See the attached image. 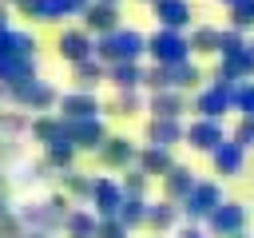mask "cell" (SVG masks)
Masks as SVG:
<instances>
[{
  "label": "cell",
  "mask_w": 254,
  "mask_h": 238,
  "mask_svg": "<svg viewBox=\"0 0 254 238\" xmlns=\"http://www.w3.org/2000/svg\"><path fill=\"white\" fill-rule=\"evenodd\" d=\"M218 202H222V190L214 182H194V190L183 198V210H187V218H210V210Z\"/></svg>",
  "instance_id": "cell-8"
},
{
  "label": "cell",
  "mask_w": 254,
  "mask_h": 238,
  "mask_svg": "<svg viewBox=\"0 0 254 238\" xmlns=\"http://www.w3.org/2000/svg\"><path fill=\"white\" fill-rule=\"evenodd\" d=\"M0 131H4V115H0Z\"/></svg>",
  "instance_id": "cell-37"
},
{
  "label": "cell",
  "mask_w": 254,
  "mask_h": 238,
  "mask_svg": "<svg viewBox=\"0 0 254 238\" xmlns=\"http://www.w3.org/2000/svg\"><path fill=\"white\" fill-rule=\"evenodd\" d=\"M190 48H194V52H218V48H222V36H218L214 28H198L194 40H190Z\"/></svg>",
  "instance_id": "cell-26"
},
{
  "label": "cell",
  "mask_w": 254,
  "mask_h": 238,
  "mask_svg": "<svg viewBox=\"0 0 254 238\" xmlns=\"http://www.w3.org/2000/svg\"><path fill=\"white\" fill-rule=\"evenodd\" d=\"M242 226H246L242 202H218L210 210V218H206V230L218 234V238H234V234H242Z\"/></svg>",
  "instance_id": "cell-5"
},
{
  "label": "cell",
  "mask_w": 254,
  "mask_h": 238,
  "mask_svg": "<svg viewBox=\"0 0 254 238\" xmlns=\"http://www.w3.org/2000/svg\"><path fill=\"white\" fill-rule=\"evenodd\" d=\"M111 79L123 87V91H131V87H139V79H143V71L135 67V60H127V63H111Z\"/></svg>",
  "instance_id": "cell-22"
},
{
  "label": "cell",
  "mask_w": 254,
  "mask_h": 238,
  "mask_svg": "<svg viewBox=\"0 0 254 238\" xmlns=\"http://www.w3.org/2000/svg\"><path fill=\"white\" fill-rule=\"evenodd\" d=\"M28 222L20 218V210H4L0 214V238H24L28 230H24Z\"/></svg>",
  "instance_id": "cell-24"
},
{
  "label": "cell",
  "mask_w": 254,
  "mask_h": 238,
  "mask_svg": "<svg viewBox=\"0 0 254 238\" xmlns=\"http://www.w3.org/2000/svg\"><path fill=\"white\" fill-rule=\"evenodd\" d=\"M99 159H103L107 167H127V163L135 159V147H131L127 139H119V135H115V139H107V143L99 147Z\"/></svg>",
  "instance_id": "cell-18"
},
{
  "label": "cell",
  "mask_w": 254,
  "mask_h": 238,
  "mask_svg": "<svg viewBox=\"0 0 254 238\" xmlns=\"http://www.w3.org/2000/svg\"><path fill=\"white\" fill-rule=\"evenodd\" d=\"M48 4H52V20H60V16H75V12L87 8V0H48Z\"/></svg>",
  "instance_id": "cell-31"
},
{
  "label": "cell",
  "mask_w": 254,
  "mask_h": 238,
  "mask_svg": "<svg viewBox=\"0 0 254 238\" xmlns=\"http://www.w3.org/2000/svg\"><path fill=\"white\" fill-rule=\"evenodd\" d=\"M250 52H254V40H250Z\"/></svg>",
  "instance_id": "cell-38"
},
{
  "label": "cell",
  "mask_w": 254,
  "mask_h": 238,
  "mask_svg": "<svg viewBox=\"0 0 254 238\" xmlns=\"http://www.w3.org/2000/svg\"><path fill=\"white\" fill-rule=\"evenodd\" d=\"M64 230H67L71 238H95V230H99V218H95V210H67V218H64Z\"/></svg>",
  "instance_id": "cell-16"
},
{
  "label": "cell",
  "mask_w": 254,
  "mask_h": 238,
  "mask_svg": "<svg viewBox=\"0 0 254 238\" xmlns=\"http://www.w3.org/2000/svg\"><path fill=\"white\" fill-rule=\"evenodd\" d=\"M60 111H64V119H87V115L99 111V99L91 91H75V95H64L60 99Z\"/></svg>",
  "instance_id": "cell-13"
},
{
  "label": "cell",
  "mask_w": 254,
  "mask_h": 238,
  "mask_svg": "<svg viewBox=\"0 0 254 238\" xmlns=\"http://www.w3.org/2000/svg\"><path fill=\"white\" fill-rule=\"evenodd\" d=\"M8 91V99L12 103H20V107H32V111H48L52 103H56V91L44 83V79H20V83H8L4 87Z\"/></svg>",
  "instance_id": "cell-3"
},
{
  "label": "cell",
  "mask_w": 254,
  "mask_h": 238,
  "mask_svg": "<svg viewBox=\"0 0 254 238\" xmlns=\"http://www.w3.org/2000/svg\"><path fill=\"white\" fill-rule=\"evenodd\" d=\"M242 151H246L242 143H218V147L210 151L218 175H238V171H242Z\"/></svg>",
  "instance_id": "cell-15"
},
{
  "label": "cell",
  "mask_w": 254,
  "mask_h": 238,
  "mask_svg": "<svg viewBox=\"0 0 254 238\" xmlns=\"http://www.w3.org/2000/svg\"><path fill=\"white\" fill-rule=\"evenodd\" d=\"M0 190H4V175H0Z\"/></svg>",
  "instance_id": "cell-36"
},
{
  "label": "cell",
  "mask_w": 254,
  "mask_h": 238,
  "mask_svg": "<svg viewBox=\"0 0 254 238\" xmlns=\"http://www.w3.org/2000/svg\"><path fill=\"white\" fill-rule=\"evenodd\" d=\"M234 28H254V0H234Z\"/></svg>",
  "instance_id": "cell-28"
},
{
  "label": "cell",
  "mask_w": 254,
  "mask_h": 238,
  "mask_svg": "<svg viewBox=\"0 0 254 238\" xmlns=\"http://www.w3.org/2000/svg\"><path fill=\"white\" fill-rule=\"evenodd\" d=\"M83 28H87V32H111V28H119V12H115V4H107V0L91 4L87 16H83Z\"/></svg>",
  "instance_id": "cell-12"
},
{
  "label": "cell",
  "mask_w": 254,
  "mask_h": 238,
  "mask_svg": "<svg viewBox=\"0 0 254 238\" xmlns=\"http://www.w3.org/2000/svg\"><path fill=\"white\" fill-rule=\"evenodd\" d=\"M163 178H167V198H187L194 190V175L187 167H171Z\"/></svg>",
  "instance_id": "cell-19"
},
{
  "label": "cell",
  "mask_w": 254,
  "mask_h": 238,
  "mask_svg": "<svg viewBox=\"0 0 254 238\" xmlns=\"http://www.w3.org/2000/svg\"><path fill=\"white\" fill-rule=\"evenodd\" d=\"M56 48H60V56H64L67 63H79V60H87V56L95 52V40H91L87 28H67V32H60Z\"/></svg>",
  "instance_id": "cell-6"
},
{
  "label": "cell",
  "mask_w": 254,
  "mask_h": 238,
  "mask_svg": "<svg viewBox=\"0 0 254 238\" xmlns=\"http://www.w3.org/2000/svg\"><path fill=\"white\" fill-rule=\"evenodd\" d=\"M36 75V36L4 28L0 32V83H20Z\"/></svg>",
  "instance_id": "cell-1"
},
{
  "label": "cell",
  "mask_w": 254,
  "mask_h": 238,
  "mask_svg": "<svg viewBox=\"0 0 254 238\" xmlns=\"http://www.w3.org/2000/svg\"><path fill=\"white\" fill-rule=\"evenodd\" d=\"M155 16L163 28H183V24H190V4L187 0H155Z\"/></svg>",
  "instance_id": "cell-14"
},
{
  "label": "cell",
  "mask_w": 254,
  "mask_h": 238,
  "mask_svg": "<svg viewBox=\"0 0 254 238\" xmlns=\"http://www.w3.org/2000/svg\"><path fill=\"white\" fill-rule=\"evenodd\" d=\"M4 4H16V0H4Z\"/></svg>",
  "instance_id": "cell-39"
},
{
  "label": "cell",
  "mask_w": 254,
  "mask_h": 238,
  "mask_svg": "<svg viewBox=\"0 0 254 238\" xmlns=\"http://www.w3.org/2000/svg\"><path fill=\"white\" fill-rule=\"evenodd\" d=\"M175 222H179L175 198H167V202H155V206H147V226H151V230H171Z\"/></svg>",
  "instance_id": "cell-20"
},
{
  "label": "cell",
  "mask_w": 254,
  "mask_h": 238,
  "mask_svg": "<svg viewBox=\"0 0 254 238\" xmlns=\"http://www.w3.org/2000/svg\"><path fill=\"white\" fill-rule=\"evenodd\" d=\"M230 103H234V87H230L226 79H218L214 87H206V91L198 95V111H202V115H210V119H218Z\"/></svg>",
  "instance_id": "cell-10"
},
{
  "label": "cell",
  "mask_w": 254,
  "mask_h": 238,
  "mask_svg": "<svg viewBox=\"0 0 254 238\" xmlns=\"http://www.w3.org/2000/svg\"><path fill=\"white\" fill-rule=\"evenodd\" d=\"M151 107H155V115H167V119H175L179 111H183V95H175V91H159L155 99H151Z\"/></svg>",
  "instance_id": "cell-23"
},
{
  "label": "cell",
  "mask_w": 254,
  "mask_h": 238,
  "mask_svg": "<svg viewBox=\"0 0 254 238\" xmlns=\"http://www.w3.org/2000/svg\"><path fill=\"white\" fill-rule=\"evenodd\" d=\"M8 16H12V4H4V0H0V32H4V28H12V24H8Z\"/></svg>",
  "instance_id": "cell-33"
},
{
  "label": "cell",
  "mask_w": 254,
  "mask_h": 238,
  "mask_svg": "<svg viewBox=\"0 0 254 238\" xmlns=\"http://www.w3.org/2000/svg\"><path fill=\"white\" fill-rule=\"evenodd\" d=\"M234 103L242 107V115L254 119V83H238V87H234Z\"/></svg>",
  "instance_id": "cell-30"
},
{
  "label": "cell",
  "mask_w": 254,
  "mask_h": 238,
  "mask_svg": "<svg viewBox=\"0 0 254 238\" xmlns=\"http://www.w3.org/2000/svg\"><path fill=\"white\" fill-rule=\"evenodd\" d=\"M16 8H20L28 20H52V4H48V0H16Z\"/></svg>",
  "instance_id": "cell-27"
},
{
  "label": "cell",
  "mask_w": 254,
  "mask_h": 238,
  "mask_svg": "<svg viewBox=\"0 0 254 238\" xmlns=\"http://www.w3.org/2000/svg\"><path fill=\"white\" fill-rule=\"evenodd\" d=\"M4 95H8V91H4V83H0V99H4Z\"/></svg>",
  "instance_id": "cell-35"
},
{
  "label": "cell",
  "mask_w": 254,
  "mask_h": 238,
  "mask_svg": "<svg viewBox=\"0 0 254 238\" xmlns=\"http://www.w3.org/2000/svg\"><path fill=\"white\" fill-rule=\"evenodd\" d=\"M187 48H190V40H183L179 28H163V32H155V36L147 40V52H151L159 63H183V60H187Z\"/></svg>",
  "instance_id": "cell-4"
},
{
  "label": "cell",
  "mask_w": 254,
  "mask_h": 238,
  "mask_svg": "<svg viewBox=\"0 0 254 238\" xmlns=\"http://www.w3.org/2000/svg\"><path fill=\"white\" fill-rule=\"evenodd\" d=\"M127 222H119V218H99V230H95V238H127Z\"/></svg>",
  "instance_id": "cell-29"
},
{
  "label": "cell",
  "mask_w": 254,
  "mask_h": 238,
  "mask_svg": "<svg viewBox=\"0 0 254 238\" xmlns=\"http://www.w3.org/2000/svg\"><path fill=\"white\" fill-rule=\"evenodd\" d=\"M123 198H127V190H123V186H115L111 178H95L91 202H95V214H99V218H115V214H119V206H123Z\"/></svg>",
  "instance_id": "cell-9"
},
{
  "label": "cell",
  "mask_w": 254,
  "mask_h": 238,
  "mask_svg": "<svg viewBox=\"0 0 254 238\" xmlns=\"http://www.w3.org/2000/svg\"><path fill=\"white\" fill-rule=\"evenodd\" d=\"M226 4H234V0H226Z\"/></svg>",
  "instance_id": "cell-41"
},
{
  "label": "cell",
  "mask_w": 254,
  "mask_h": 238,
  "mask_svg": "<svg viewBox=\"0 0 254 238\" xmlns=\"http://www.w3.org/2000/svg\"><path fill=\"white\" fill-rule=\"evenodd\" d=\"M179 135H183L179 119H167V115H155V119H151V127H147V139H151L155 147H171Z\"/></svg>",
  "instance_id": "cell-17"
},
{
  "label": "cell",
  "mask_w": 254,
  "mask_h": 238,
  "mask_svg": "<svg viewBox=\"0 0 254 238\" xmlns=\"http://www.w3.org/2000/svg\"><path fill=\"white\" fill-rule=\"evenodd\" d=\"M107 4H115V0H107Z\"/></svg>",
  "instance_id": "cell-40"
},
{
  "label": "cell",
  "mask_w": 254,
  "mask_h": 238,
  "mask_svg": "<svg viewBox=\"0 0 254 238\" xmlns=\"http://www.w3.org/2000/svg\"><path fill=\"white\" fill-rule=\"evenodd\" d=\"M187 139H190V147H198V151H214V147L222 143V127H218L210 115H202V119L187 131Z\"/></svg>",
  "instance_id": "cell-11"
},
{
  "label": "cell",
  "mask_w": 254,
  "mask_h": 238,
  "mask_svg": "<svg viewBox=\"0 0 254 238\" xmlns=\"http://www.w3.org/2000/svg\"><path fill=\"white\" fill-rule=\"evenodd\" d=\"M139 167H143L147 175H167V171H171L175 163H171L167 147H155V143H151V147H147V151L139 155Z\"/></svg>",
  "instance_id": "cell-21"
},
{
  "label": "cell",
  "mask_w": 254,
  "mask_h": 238,
  "mask_svg": "<svg viewBox=\"0 0 254 238\" xmlns=\"http://www.w3.org/2000/svg\"><path fill=\"white\" fill-rule=\"evenodd\" d=\"M179 238H206V234H202L198 226H183V230H179Z\"/></svg>",
  "instance_id": "cell-34"
},
{
  "label": "cell",
  "mask_w": 254,
  "mask_h": 238,
  "mask_svg": "<svg viewBox=\"0 0 254 238\" xmlns=\"http://www.w3.org/2000/svg\"><path fill=\"white\" fill-rule=\"evenodd\" d=\"M75 79H79V87H91V83H99V79H103V67L87 56V60H79V63H75Z\"/></svg>",
  "instance_id": "cell-25"
},
{
  "label": "cell",
  "mask_w": 254,
  "mask_h": 238,
  "mask_svg": "<svg viewBox=\"0 0 254 238\" xmlns=\"http://www.w3.org/2000/svg\"><path fill=\"white\" fill-rule=\"evenodd\" d=\"M67 139H71L75 147H83V151H99V147L107 143L103 123H99L95 115H87V119H67Z\"/></svg>",
  "instance_id": "cell-7"
},
{
  "label": "cell",
  "mask_w": 254,
  "mask_h": 238,
  "mask_svg": "<svg viewBox=\"0 0 254 238\" xmlns=\"http://www.w3.org/2000/svg\"><path fill=\"white\" fill-rule=\"evenodd\" d=\"M143 48H147V40H143L139 32H131V28H111V32H103L99 44H95V52H99L103 60H111V63H127V60H135Z\"/></svg>",
  "instance_id": "cell-2"
},
{
  "label": "cell",
  "mask_w": 254,
  "mask_h": 238,
  "mask_svg": "<svg viewBox=\"0 0 254 238\" xmlns=\"http://www.w3.org/2000/svg\"><path fill=\"white\" fill-rule=\"evenodd\" d=\"M234 143H242V147H254V119H250V115L238 123V131H234Z\"/></svg>",
  "instance_id": "cell-32"
}]
</instances>
